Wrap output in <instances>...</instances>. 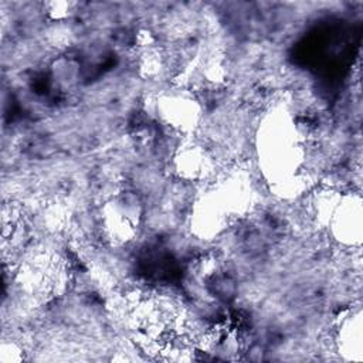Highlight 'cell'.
<instances>
[{"mask_svg":"<svg viewBox=\"0 0 363 363\" xmlns=\"http://www.w3.org/2000/svg\"><path fill=\"white\" fill-rule=\"evenodd\" d=\"M340 204V203H339ZM336 220V230L339 237L346 242H359L362 235V208L360 200L356 201L352 199L343 204H340L333 211Z\"/></svg>","mask_w":363,"mask_h":363,"instance_id":"6da1fadb","label":"cell"},{"mask_svg":"<svg viewBox=\"0 0 363 363\" xmlns=\"http://www.w3.org/2000/svg\"><path fill=\"white\" fill-rule=\"evenodd\" d=\"M177 159L179 170L183 173V176L197 177L206 172L204 169L207 166V156L206 152L199 146H187L180 152Z\"/></svg>","mask_w":363,"mask_h":363,"instance_id":"7a4b0ae2","label":"cell"}]
</instances>
